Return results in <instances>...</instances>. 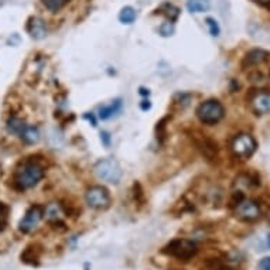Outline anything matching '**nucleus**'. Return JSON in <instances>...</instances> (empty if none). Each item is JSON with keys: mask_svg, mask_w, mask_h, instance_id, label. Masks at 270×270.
Wrapping results in <instances>:
<instances>
[{"mask_svg": "<svg viewBox=\"0 0 270 270\" xmlns=\"http://www.w3.org/2000/svg\"><path fill=\"white\" fill-rule=\"evenodd\" d=\"M44 175L45 167L37 157H24L15 167V171L12 174V184L17 191H27L36 187Z\"/></svg>", "mask_w": 270, "mask_h": 270, "instance_id": "nucleus-1", "label": "nucleus"}, {"mask_svg": "<svg viewBox=\"0 0 270 270\" xmlns=\"http://www.w3.org/2000/svg\"><path fill=\"white\" fill-rule=\"evenodd\" d=\"M161 252L180 262H190L197 255L198 248H197V243L193 240L186 239V238H175L170 240Z\"/></svg>", "mask_w": 270, "mask_h": 270, "instance_id": "nucleus-2", "label": "nucleus"}, {"mask_svg": "<svg viewBox=\"0 0 270 270\" xmlns=\"http://www.w3.org/2000/svg\"><path fill=\"white\" fill-rule=\"evenodd\" d=\"M225 115L224 105L217 99H208L197 108V118L204 125H215L221 122Z\"/></svg>", "mask_w": 270, "mask_h": 270, "instance_id": "nucleus-3", "label": "nucleus"}, {"mask_svg": "<svg viewBox=\"0 0 270 270\" xmlns=\"http://www.w3.org/2000/svg\"><path fill=\"white\" fill-rule=\"evenodd\" d=\"M94 173L99 180L111 183V184H118L122 180V175H123L119 163L113 158L99 160L94 167Z\"/></svg>", "mask_w": 270, "mask_h": 270, "instance_id": "nucleus-4", "label": "nucleus"}, {"mask_svg": "<svg viewBox=\"0 0 270 270\" xmlns=\"http://www.w3.org/2000/svg\"><path fill=\"white\" fill-rule=\"evenodd\" d=\"M256 147H257V143L253 139V136H250L249 133H239L233 137L231 143V150L233 156L240 160H248L249 157H252L256 151Z\"/></svg>", "mask_w": 270, "mask_h": 270, "instance_id": "nucleus-5", "label": "nucleus"}, {"mask_svg": "<svg viewBox=\"0 0 270 270\" xmlns=\"http://www.w3.org/2000/svg\"><path fill=\"white\" fill-rule=\"evenodd\" d=\"M85 200L91 208L98 211L108 210L112 203L111 194H109L108 188H105L104 186H92L88 188L85 193Z\"/></svg>", "mask_w": 270, "mask_h": 270, "instance_id": "nucleus-6", "label": "nucleus"}, {"mask_svg": "<svg viewBox=\"0 0 270 270\" xmlns=\"http://www.w3.org/2000/svg\"><path fill=\"white\" fill-rule=\"evenodd\" d=\"M44 218V208L41 205H31L29 210L24 212V215L19 222V231L22 233H30L33 232L38 224L41 222V219Z\"/></svg>", "mask_w": 270, "mask_h": 270, "instance_id": "nucleus-7", "label": "nucleus"}, {"mask_svg": "<svg viewBox=\"0 0 270 270\" xmlns=\"http://www.w3.org/2000/svg\"><path fill=\"white\" fill-rule=\"evenodd\" d=\"M260 207L259 204L253 200H242L236 207H235V214L236 217L245 221V222H253L260 217Z\"/></svg>", "mask_w": 270, "mask_h": 270, "instance_id": "nucleus-8", "label": "nucleus"}, {"mask_svg": "<svg viewBox=\"0 0 270 270\" xmlns=\"http://www.w3.org/2000/svg\"><path fill=\"white\" fill-rule=\"evenodd\" d=\"M250 108L256 115H267L270 113V94L266 91H255L249 97Z\"/></svg>", "mask_w": 270, "mask_h": 270, "instance_id": "nucleus-9", "label": "nucleus"}, {"mask_svg": "<svg viewBox=\"0 0 270 270\" xmlns=\"http://www.w3.org/2000/svg\"><path fill=\"white\" fill-rule=\"evenodd\" d=\"M64 215H65L64 207H62V204L60 203L47 204V207L44 208L45 219H47L48 224L53 226V228H55V229H57L58 226H62L64 229H67L65 222L62 221Z\"/></svg>", "mask_w": 270, "mask_h": 270, "instance_id": "nucleus-10", "label": "nucleus"}, {"mask_svg": "<svg viewBox=\"0 0 270 270\" xmlns=\"http://www.w3.org/2000/svg\"><path fill=\"white\" fill-rule=\"evenodd\" d=\"M41 253H43V246L38 243H31L22 252L20 259L23 263L30 264V266H38L40 259H41Z\"/></svg>", "mask_w": 270, "mask_h": 270, "instance_id": "nucleus-11", "label": "nucleus"}, {"mask_svg": "<svg viewBox=\"0 0 270 270\" xmlns=\"http://www.w3.org/2000/svg\"><path fill=\"white\" fill-rule=\"evenodd\" d=\"M27 33L34 40H43L47 36V24L43 19H40L37 16L30 17L27 23Z\"/></svg>", "mask_w": 270, "mask_h": 270, "instance_id": "nucleus-12", "label": "nucleus"}, {"mask_svg": "<svg viewBox=\"0 0 270 270\" xmlns=\"http://www.w3.org/2000/svg\"><path fill=\"white\" fill-rule=\"evenodd\" d=\"M267 60H270V54L266 51V50H262V48H253L250 50L245 58H243V65L245 67H253V65H259V64H263Z\"/></svg>", "mask_w": 270, "mask_h": 270, "instance_id": "nucleus-13", "label": "nucleus"}, {"mask_svg": "<svg viewBox=\"0 0 270 270\" xmlns=\"http://www.w3.org/2000/svg\"><path fill=\"white\" fill-rule=\"evenodd\" d=\"M197 146H198V149L203 151V154L208 158V160L217 158L218 154L217 143H214L211 139H208V137L204 136V137H201L200 140H197Z\"/></svg>", "mask_w": 270, "mask_h": 270, "instance_id": "nucleus-14", "label": "nucleus"}, {"mask_svg": "<svg viewBox=\"0 0 270 270\" xmlns=\"http://www.w3.org/2000/svg\"><path fill=\"white\" fill-rule=\"evenodd\" d=\"M120 109H122V99H115L111 104L102 106V108L99 109L98 116H99V119L108 120L111 119L112 116H115L116 113H119Z\"/></svg>", "mask_w": 270, "mask_h": 270, "instance_id": "nucleus-15", "label": "nucleus"}, {"mask_svg": "<svg viewBox=\"0 0 270 270\" xmlns=\"http://www.w3.org/2000/svg\"><path fill=\"white\" fill-rule=\"evenodd\" d=\"M20 139L23 140V143H26V144H36L40 140V130H38L37 126H34V125H26V128L23 129L22 135L19 136Z\"/></svg>", "mask_w": 270, "mask_h": 270, "instance_id": "nucleus-16", "label": "nucleus"}, {"mask_svg": "<svg viewBox=\"0 0 270 270\" xmlns=\"http://www.w3.org/2000/svg\"><path fill=\"white\" fill-rule=\"evenodd\" d=\"M26 122L19 118V116H9V119L6 120V130H8L9 135L13 136H20L22 135L23 129L26 128Z\"/></svg>", "mask_w": 270, "mask_h": 270, "instance_id": "nucleus-17", "label": "nucleus"}, {"mask_svg": "<svg viewBox=\"0 0 270 270\" xmlns=\"http://www.w3.org/2000/svg\"><path fill=\"white\" fill-rule=\"evenodd\" d=\"M211 8L210 0H187V9L190 13H204Z\"/></svg>", "mask_w": 270, "mask_h": 270, "instance_id": "nucleus-18", "label": "nucleus"}, {"mask_svg": "<svg viewBox=\"0 0 270 270\" xmlns=\"http://www.w3.org/2000/svg\"><path fill=\"white\" fill-rule=\"evenodd\" d=\"M207 269L208 270H236L235 267H232L229 263L224 260V259H218V257H212V259H208L207 263H205Z\"/></svg>", "mask_w": 270, "mask_h": 270, "instance_id": "nucleus-19", "label": "nucleus"}, {"mask_svg": "<svg viewBox=\"0 0 270 270\" xmlns=\"http://www.w3.org/2000/svg\"><path fill=\"white\" fill-rule=\"evenodd\" d=\"M136 20V10L130 6H126L120 10L119 22L123 24H132Z\"/></svg>", "mask_w": 270, "mask_h": 270, "instance_id": "nucleus-20", "label": "nucleus"}, {"mask_svg": "<svg viewBox=\"0 0 270 270\" xmlns=\"http://www.w3.org/2000/svg\"><path fill=\"white\" fill-rule=\"evenodd\" d=\"M160 12L164 16H167L170 19V22H175L180 16V9L175 8L171 3H164L161 8H160Z\"/></svg>", "mask_w": 270, "mask_h": 270, "instance_id": "nucleus-21", "label": "nucleus"}, {"mask_svg": "<svg viewBox=\"0 0 270 270\" xmlns=\"http://www.w3.org/2000/svg\"><path fill=\"white\" fill-rule=\"evenodd\" d=\"M10 218V207L8 204L0 203V232H3L9 225Z\"/></svg>", "mask_w": 270, "mask_h": 270, "instance_id": "nucleus-22", "label": "nucleus"}, {"mask_svg": "<svg viewBox=\"0 0 270 270\" xmlns=\"http://www.w3.org/2000/svg\"><path fill=\"white\" fill-rule=\"evenodd\" d=\"M69 0H43V5L47 10H50L51 13H57L61 9L67 5Z\"/></svg>", "mask_w": 270, "mask_h": 270, "instance_id": "nucleus-23", "label": "nucleus"}, {"mask_svg": "<svg viewBox=\"0 0 270 270\" xmlns=\"http://www.w3.org/2000/svg\"><path fill=\"white\" fill-rule=\"evenodd\" d=\"M133 195H135V201L140 205L146 204V197H144V191L140 183H135L133 184Z\"/></svg>", "mask_w": 270, "mask_h": 270, "instance_id": "nucleus-24", "label": "nucleus"}, {"mask_svg": "<svg viewBox=\"0 0 270 270\" xmlns=\"http://www.w3.org/2000/svg\"><path fill=\"white\" fill-rule=\"evenodd\" d=\"M207 26H208V30H210V34L212 37H218L219 36V33H221V29H219V24L215 19H212V17H208L207 20Z\"/></svg>", "mask_w": 270, "mask_h": 270, "instance_id": "nucleus-25", "label": "nucleus"}, {"mask_svg": "<svg viewBox=\"0 0 270 270\" xmlns=\"http://www.w3.org/2000/svg\"><path fill=\"white\" fill-rule=\"evenodd\" d=\"M158 31H160V34H161L163 37H170V36H173L174 31H175V29H174L173 22L163 23V24L160 26V29H158Z\"/></svg>", "mask_w": 270, "mask_h": 270, "instance_id": "nucleus-26", "label": "nucleus"}, {"mask_svg": "<svg viewBox=\"0 0 270 270\" xmlns=\"http://www.w3.org/2000/svg\"><path fill=\"white\" fill-rule=\"evenodd\" d=\"M165 120L167 119H163L160 120L157 123V128H156V132H157V139H160V140H163L165 137Z\"/></svg>", "mask_w": 270, "mask_h": 270, "instance_id": "nucleus-27", "label": "nucleus"}, {"mask_svg": "<svg viewBox=\"0 0 270 270\" xmlns=\"http://www.w3.org/2000/svg\"><path fill=\"white\" fill-rule=\"evenodd\" d=\"M259 270H270V256L263 257L259 263Z\"/></svg>", "mask_w": 270, "mask_h": 270, "instance_id": "nucleus-28", "label": "nucleus"}, {"mask_svg": "<svg viewBox=\"0 0 270 270\" xmlns=\"http://www.w3.org/2000/svg\"><path fill=\"white\" fill-rule=\"evenodd\" d=\"M150 108H151L150 101H146V99L142 101V104H140V109H142V111H149Z\"/></svg>", "mask_w": 270, "mask_h": 270, "instance_id": "nucleus-29", "label": "nucleus"}, {"mask_svg": "<svg viewBox=\"0 0 270 270\" xmlns=\"http://www.w3.org/2000/svg\"><path fill=\"white\" fill-rule=\"evenodd\" d=\"M101 136H102V139H104V142H105L106 146H109V142H111V136H109V133H108V132H102Z\"/></svg>", "mask_w": 270, "mask_h": 270, "instance_id": "nucleus-30", "label": "nucleus"}, {"mask_svg": "<svg viewBox=\"0 0 270 270\" xmlns=\"http://www.w3.org/2000/svg\"><path fill=\"white\" fill-rule=\"evenodd\" d=\"M85 118H86V119L92 120V126H97V119L94 118V115H92V113H91V116L89 115H85Z\"/></svg>", "mask_w": 270, "mask_h": 270, "instance_id": "nucleus-31", "label": "nucleus"}, {"mask_svg": "<svg viewBox=\"0 0 270 270\" xmlns=\"http://www.w3.org/2000/svg\"><path fill=\"white\" fill-rule=\"evenodd\" d=\"M139 94L143 95V97H149V94H150V92H149V89H146V88H140Z\"/></svg>", "mask_w": 270, "mask_h": 270, "instance_id": "nucleus-32", "label": "nucleus"}, {"mask_svg": "<svg viewBox=\"0 0 270 270\" xmlns=\"http://www.w3.org/2000/svg\"><path fill=\"white\" fill-rule=\"evenodd\" d=\"M256 2H259V3H262V5H267V3H270V0H256Z\"/></svg>", "mask_w": 270, "mask_h": 270, "instance_id": "nucleus-33", "label": "nucleus"}, {"mask_svg": "<svg viewBox=\"0 0 270 270\" xmlns=\"http://www.w3.org/2000/svg\"><path fill=\"white\" fill-rule=\"evenodd\" d=\"M267 245L270 246V233H267Z\"/></svg>", "mask_w": 270, "mask_h": 270, "instance_id": "nucleus-34", "label": "nucleus"}, {"mask_svg": "<svg viewBox=\"0 0 270 270\" xmlns=\"http://www.w3.org/2000/svg\"><path fill=\"white\" fill-rule=\"evenodd\" d=\"M267 218H269V221H270V211H269V212H267Z\"/></svg>", "mask_w": 270, "mask_h": 270, "instance_id": "nucleus-35", "label": "nucleus"}, {"mask_svg": "<svg viewBox=\"0 0 270 270\" xmlns=\"http://www.w3.org/2000/svg\"><path fill=\"white\" fill-rule=\"evenodd\" d=\"M170 270H184V269H170Z\"/></svg>", "mask_w": 270, "mask_h": 270, "instance_id": "nucleus-36", "label": "nucleus"}]
</instances>
